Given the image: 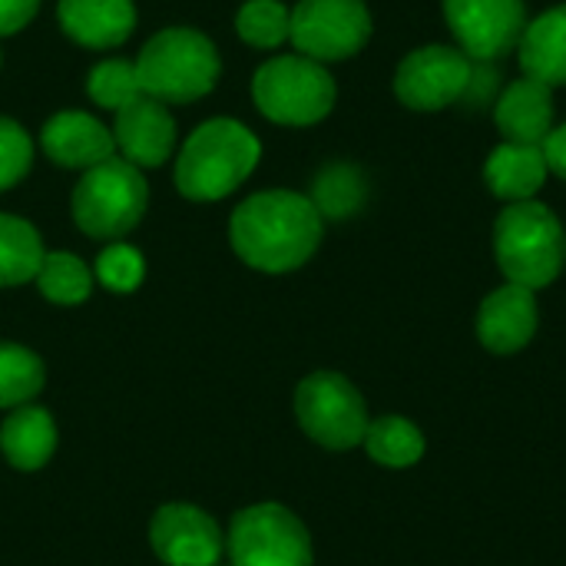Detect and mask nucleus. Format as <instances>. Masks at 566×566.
Wrapping results in <instances>:
<instances>
[{"label": "nucleus", "instance_id": "nucleus-4", "mask_svg": "<svg viewBox=\"0 0 566 566\" xmlns=\"http://www.w3.org/2000/svg\"><path fill=\"white\" fill-rule=\"evenodd\" d=\"M494 252L507 282L537 292L564 272V226L544 202H511L497 216Z\"/></svg>", "mask_w": 566, "mask_h": 566}, {"label": "nucleus", "instance_id": "nucleus-13", "mask_svg": "<svg viewBox=\"0 0 566 566\" xmlns=\"http://www.w3.org/2000/svg\"><path fill=\"white\" fill-rule=\"evenodd\" d=\"M113 143L123 153V159L133 163L136 169L163 166L176 149V119L169 116L166 103L143 93L123 109H116Z\"/></svg>", "mask_w": 566, "mask_h": 566}, {"label": "nucleus", "instance_id": "nucleus-17", "mask_svg": "<svg viewBox=\"0 0 566 566\" xmlns=\"http://www.w3.org/2000/svg\"><path fill=\"white\" fill-rule=\"evenodd\" d=\"M56 20L63 33L90 50H109L126 43L136 27L133 0H60Z\"/></svg>", "mask_w": 566, "mask_h": 566}, {"label": "nucleus", "instance_id": "nucleus-3", "mask_svg": "<svg viewBox=\"0 0 566 566\" xmlns=\"http://www.w3.org/2000/svg\"><path fill=\"white\" fill-rule=\"evenodd\" d=\"M222 60L212 40L192 27L159 30L136 56V76L146 96L159 103H192L212 93Z\"/></svg>", "mask_w": 566, "mask_h": 566}, {"label": "nucleus", "instance_id": "nucleus-21", "mask_svg": "<svg viewBox=\"0 0 566 566\" xmlns=\"http://www.w3.org/2000/svg\"><path fill=\"white\" fill-rule=\"evenodd\" d=\"M43 255L46 252L40 232L27 219L0 212V289L33 282Z\"/></svg>", "mask_w": 566, "mask_h": 566}, {"label": "nucleus", "instance_id": "nucleus-24", "mask_svg": "<svg viewBox=\"0 0 566 566\" xmlns=\"http://www.w3.org/2000/svg\"><path fill=\"white\" fill-rule=\"evenodd\" d=\"M33 282L40 295L53 305H80L93 292V272L83 259L70 252H46Z\"/></svg>", "mask_w": 566, "mask_h": 566}, {"label": "nucleus", "instance_id": "nucleus-1", "mask_svg": "<svg viewBox=\"0 0 566 566\" xmlns=\"http://www.w3.org/2000/svg\"><path fill=\"white\" fill-rule=\"evenodd\" d=\"M235 255L269 275L302 269L322 242V212L302 192L269 189L249 196L229 219Z\"/></svg>", "mask_w": 566, "mask_h": 566}, {"label": "nucleus", "instance_id": "nucleus-28", "mask_svg": "<svg viewBox=\"0 0 566 566\" xmlns=\"http://www.w3.org/2000/svg\"><path fill=\"white\" fill-rule=\"evenodd\" d=\"M109 292H136L146 279V262L139 255V249L126 245V242H113L99 252L96 259V272H93Z\"/></svg>", "mask_w": 566, "mask_h": 566}, {"label": "nucleus", "instance_id": "nucleus-12", "mask_svg": "<svg viewBox=\"0 0 566 566\" xmlns=\"http://www.w3.org/2000/svg\"><path fill=\"white\" fill-rule=\"evenodd\" d=\"M149 547L166 566H219L226 534L202 507L166 504L149 524Z\"/></svg>", "mask_w": 566, "mask_h": 566}, {"label": "nucleus", "instance_id": "nucleus-29", "mask_svg": "<svg viewBox=\"0 0 566 566\" xmlns=\"http://www.w3.org/2000/svg\"><path fill=\"white\" fill-rule=\"evenodd\" d=\"M33 166V143L27 129L0 116V192L13 189Z\"/></svg>", "mask_w": 566, "mask_h": 566}, {"label": "nucleus", "instance_id": "nucleus-25", "mask_svg": "<svg viewBox=\"0 0 566 566\" xmlns=\"http://www.w3.org/2000/svg\"><path fill=\"white\" fill-rule=\"evenodd\" d=\"M235 30L249 46L275 50L292 33V10L279 0H249L235 13Z\"/></svg>", "mask_w": 566, "mask_h": 566}, {"label": "nucleus", "instance_id": "nucleus-18", "mask_svg": "<svg viewBox=\"0 0 566 566\" xmlns=\"http://www.w3.org/2000/svg\"><path fill=\"white\" fill-rule=\"evenodd\" d=\"M524 76L554 86H566V3L541 13L524 27L517 43Z\"/></svg>", "mask_w": 566, "mask_h": 566}, {"label": "nucleus", "instance_id": "nucleus-16", "mask_svg": "<svg viewBox=\"0 0 566 566\" xmlns=\"http://www.w3.org/2000/svg\"><path fill=\"white\" fill-rule=\"evenodd\" d=\"M494 119L507 143L544 146L554 133V90L541 80L524 76L501 93Z\"/></svg>", "mask_w": 566, "mask_h": 566}, {"label": "nucleus", "instance_id": "nucleus-14", "mask_svg": "<svg viewBox=\"0 0 566 566\" xmlns=\"http://www.w3.org/2000/svg\"><path fill=\"white\" fill-rule=\"evenodd\" d=\"M537 298L531 289L507 282L504 289L491 292L478 312V338L494 355H517L531 345L537 332Z\"/></svg>", "mask_w": 566, "mask_h": 566}, {"label": "nucleus", "instance_id": "nucleus-6", "mask_svg": "<svg viewBox=\"0 0 566 566\" xmlns=\"http://www.w3.org/2000/svg\"><path fill=\"white\" fill-rule=\"evenodd\" d=\"M252 96L265 119L282 126H312L332 113L335 80L318 60L292 53L275 56L255 70Z\"/></svg>", "mask_w": 566, "mask_h": 566}, {"label": "nucleus", "instance_id": "nucleus-11", "mask_svg": "<svg viewBox=\"0 0 566 566\" xmlns=\"http://www.w3.org/2000/svg\"><path fill=\"white\" fill-rule=\"evenodd\" d=\"M444 17L461 53L474 63L507 56L527 27L524 0H444Z\"/></svg>", "mask_w": 566, "mask_h": 566}, {"label": "nucleus", "instance_id": "nucleus-27", "mask_svg": "<svg viewBox=\"0 0 566 566\" xmlns=\"http://www.w3.org/2000/svg\"><path fill=\"white\" fill-rule=\"evenodd\" d=\"M361 196H365V186H361V176L352 169V166H328L318 182H315V209L322 216H332V219H342L348 212H355L361 206Z\"/></svg>", "mask_w": 566, "mask_h": 566}, {"label": "nucleus", "instance_id": "nucleus-26", "mask_svg": "<svg viewBox=\"0 0 566 566\" xmlns=\"http://www.w3.org/2000/svg\"><path fill=\"white\" fill-rule=\"evenodd\" d=\"M86 93L103 109H123L126 103L143 96V86H139V76H136V63H129V60H106V63L93 66V73L86 80Z\"/></svg>", "mask_w": 566, "mask_h": 566}, {"label": "nucleus", "instance_id": "nucleus-10", "mask_svg": "<svg viewBox=\"0 0 566 566\" xmlns=\"http://www.w3.org/2000/svg\"><path fill=\"white\" fill-rule=\"evenodd\" d=\"M474 60L454 46H421L395 73V93L411 109H444L471 93Z\"/></svg>", "mask_w": 566, "mask_h": 566}, {"label": "nucleus", "instance_id": "nucleus-19", "mask_svg": "<svg viewBox=\"0 0 566 566\" xmlns=\"http://www.w3.org/2000/svg\"><path fill=\"white\" fill-rule=\"evenodd\" d=\"M0 451L17 471H40L56 451V421L40 405L13 408L0 428Z\"/></svg>", "mask_w": 566, "mask_h": 566}, {"label": "nucleus", "instance_id": "nucleus-5", "mask_svg": "<svg viewBox=\"0 0 566 566\" xmlns=\"http://www.w3.org/2000/svg\"><path fill=\"white\" fill-rule=\"evenodd\" d=\"M146 202H149V189L143 172L123 156H113L86 169L83 179L76 182L73 222L90 239H123L139 226Z\"/></svg>", "mask_w": 566, "mask_h": 566}, {"label": "nucleus", "instance_id": "nucleus-8", "mask_svg": "<svg viewBox=\"0 0 566 566\" xmlns=\"http://www.w3.org/2000/svg\"><path fill=\"white\" fill-rule=\"evenodd\" d=\"M295 418L302 431L328 451L358 448L368 431L365 398L345 375L335 371H315L298 385Z\"/></svg>", "mask_w": 566, "mask_h": 566}, {"label": "nucleus", "instance_id": "nucleus-22", "mask_svg": "<svg viewBox=\"0 0 566 566\" xmlns=\"http://www.w3.org/2000/svg\"><path fill=\"white\" fill-rule=\"evenodd\" d=\"M365 451L371 454L375 464L381 468H411L424 458V434L418 424H411L408 418L398 415H385L378 421H368L365 431Z\"/></svg>", "mask_w": 566, "mask_h": 566}, {"label": "nucleus", "instance_id": "nucleus-7", "mask_svg": "<svg viewBox=\"0 0 566 566\" xmlns=\"http://www.w3.org/2000/svg\"><path fill=\"white\" fill-rule=\"evenodd\" d=\"M232 566H312V537L282 504H252L239 511L226 534Z\"/></svg>", "mask_w": 566, "mask_h": 566}, {"label": "nucleus", "instance_id": "nucleus-20", "mask_svg": "<svg viewBox=\"0 0 566 566\" xmlns=\"http://www.w3.org/2000/svg\"><path fill=\"white\" fill-rule=\"evenodd\" d=\"M547 156L544 146H521L504 143L491 153L484 166V179L491 192L504 202H527L547 182Z\"/></svg>", "mask_w": 566, "mask_h": 566}, {"label": "nucleus", "instance_id": "nucleus-15", "mask_svg": "<svg viewBox=\"0 0 566 566\" xmlns=\"http://www.w3.org/2000/svg\"><path fill=\"white\" fill-rule=\"evenodd\" d=\"M40 146L56 166L66 169H93L116 156L113 129L80 109H63L50 116L40 129Z\"/></svg>", "mask_w": 566, "mask_h": 566}, {"label": "nucleus", "instance_id": "nucleus-23", "mask_svg": "<svg viewBox=\"0 0 566 566\" xmlns=\"http://www.w3.org/2000/svg\"><path fill=\"white\" fill-rule=\"evenodd\" d=\"M46 368L36 352L0 342V408L13 411L23 405H33V398L43 391Z\"/></svg>", "mask_w": 566, "mask_h": 566}, {"label": "nucleus", "instance_id": "nucleus-30", "mask_svg": "<svg viewBox=\"0 0 566 566\" xmlns=\"http://www.w3.org/2000/svg\"><path fill=\"white\" fill-rule=\"evenodd\" d=\"M40 0H0V36L23 30L36 17Z\"/></svg>", "mask_w": 566, "mask_h": 566}, {"label": "nucleus", "instance_id": "nucleus-31", "mask_svg": "<svg viewBox=\"0 0 566 566\" xmlns=\"http://www.w3.org/2000/svg\"><path fill=\"white\" fill-rule=\"evenodd\" d=\"M544 156H547V169L566 179V123L554 126V133L544 143Z\"/></svg>", "mask_w": 566, "mask_h": 566}, {"label": "nucleus", "instance_id": "nucleus-9", "mask_svg": "<svg viewBox=\"0 0 566 566\" xmlns=\"http://www.w3.org/2000/svg\"><path fill=\"white\" fill-rule=\"evenodd\" d=\"M371 36V13L365 0H298L292 10L289 40L308 60H348Z\"/></svg>", "mask_w": 566, "mask_h": 566}, {"label": "nucleus", "instance_id": "nucleus-2", "mask_svg": "<svg viewBox=\"0 0 566 566\" xmlns=\"http://www.w3.org/2000/svg\"><path fill=\"white\" fill-rule=\"evenodd\" d=\"M262 143L235 119H209L182 143L176 159V189L192 202L232 196L259 166Z\"/></svg>", "mask_w": 566, "mask_h": 566}]
</instances>
